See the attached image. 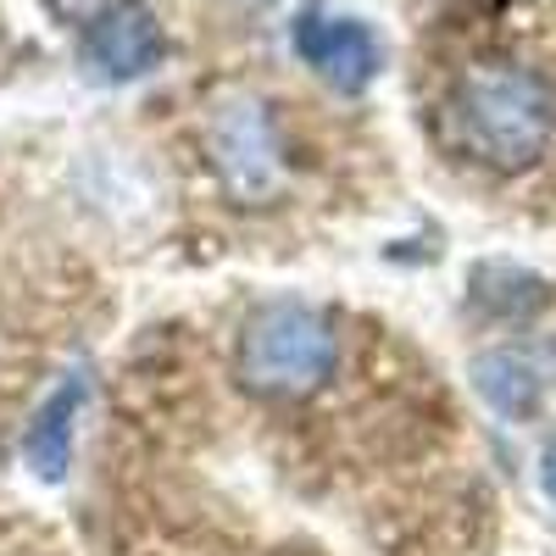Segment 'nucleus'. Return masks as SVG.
Masks as SVG:
<instances>
[{
    "label": "nucleus",
    "mask_w": 556,
    "mask_h": 556,
    "mask_svg": "<svg viewBox=\"0 0 556 556\" xmlns=\"http://www.w3.org/2000/svg\"><path fill=\"white\" fill-rule=\"evenodd\" d=\"M445 134L490 173H529L556 134L551 84L513 56H479L456 73L445 96Z\"/></svg>",
    "instance_id": "nucleus-1"
},
{
    "label": "nucleus",
    "mask_w": 556,
    "mask_h": 556,
    "mask_svg": "<svg viewBox=\"0 0 556 556\" xmlns=\"http://www.w3.org/2000/svg\"><path fill=\"white\" fill-rule=\"evenodd\" d=\"M340 362V334L329 312L306 301H267L245 317L240 345H235V374L251 395L267 401H295L312 395L317 384L334 379Z\"/></svg>",
    "instance_id": "nucleus-2"
},
{
    "label": "nucleus",
    "mask_w": 556,
    "mask_h": 556,
    "mask_svg": "<svg viewBox=\"0 0 556 556\" xmlns=\"http://www.w3.org/2000/svg\"><path fill=\"white\" fill-rule=\"evenodd\" d=\"M78 62L101 84L151 78L167 62V34H162V23L146 0H106V7L89 12V23H84Z\"/></svg>",
    "instance_id": "nucleus-3"
},
{
    "label": "nucleus",
    "mask_w": 556,
    "mask_h": 556,
    "mask_svg": "<svg viewBox=\"0 0 556 556\" xmlns=\"http://www.w3.org/2000/svg\"><path fill=\"white\" fill-rule=\"evenodd\" d=\"M295 56L329 89H340V96H362L384 67V45L362 17H340V12L312 7V12L295 17Z\"/></svg>",
    "instance_id": "nucleus-4"
},
{
    "label": "nucleus",
    "mask_w": 556,
    "mask_h": 556,
    "mask_svg": "<svg viewBox=\"0 0 556 556\" xmlns=\"http://www.w3.org/2000/svg\"><path fill=\"white\" fill-rule=\"evenodd\" d=\"M78 412H84V379L67 374V379L51 390V401L34 412V424H28V434H23V462H28V473H34V479H45V484L67 479V468H73V424H78Z\"/></svg>",
    "instance_id": "nucleus-5"
},
{
    "label": "nucleus",
    "mask_w": 556,
    "mask_h": 556,
    "mask_svg": "<svg viewBox=\"0 0 556 556\" xmlns=\"http://www.w3.org/2000/svg\"><path fill=\"white\" fill-rule=\"evenodd\" d=\"M217 167L240 184V190H256V184L273 178V139L256 106H235L217 117Z\"/></svg>",
    "instance_id": "nucleus-6"
},
{
    "label": "nucleus",
    "mask_w": 556,
    "mask_h": 556,
    "mask_svg": "<svg viewBox=\"0 0 556 556\" xmlns=\"http://www.w3.org/2000/svg\"><path fill=\"white\" fill-rule=\"evenodd\" d=\"M473 390L484 395V406H495L501 417H513V424H529L540 412V374L534 362L518 356V351H484L473 362Z\"/></svg>",
    "instance_id": "nucleus-7"
},
{
    "label": "nucleus",
    "mask_w": 556,
    "mask_h": 556,
    "mask_svg": "<svg viewBox=\"0 0 556 556\" xmlns=\"http://www.w3.org/2000/svg\"><path fill=\"white\" fill-rule=\"evenodd\" d=\"M540 484H545V495L556 501V434H551L545 451H540Z\"/></svg>",
    "instance_id": "nucleus-8"
}]
</instances>
